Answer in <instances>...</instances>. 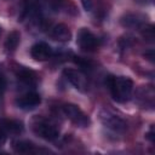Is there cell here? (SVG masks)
<instances>
[{
	"label": "cell",
	"mask_w": 155,
	"mask_h": 155,
	"mask_svg": "<svg viewBox=\"0 0 155 155\" xmlns=\"http://www.w3.org/2000/svg\"><path fill=\"white\" fill-rule=\"evenodd\" d=\"M108 85L111 92L113 98L116 102H126L132 94L133 82L130 78L126 76H109Z\"/></svg>",
	"instance_id": "obj_1"
},
{
	"label": "cell",
	"mask_w": 155,
	"mask_h": 155,
	"mask_svg": "<svg viewBox=\"0 0 155 155\" xmlns=\"http://www.w3.org/2000/svg\"><path fill=\"white\" fill-rule=\"evenodd\" d=\"M99 120L102 122V125L114 132H124L127 127L125 120L119 116L117 114H115L114 111L109 110V109H102L98 114Z\"/></svg>",
	"instance_id": "obj_2"
},
{
	"label": "cell",
	"mask_w": 155,
	"mask_h": 155,
	"mask_svg": "<svg viewBox=\"0 0 155 155\" xmlns=\"http://www.w3.org/2000/svg\"><path fill=\"white\" fill-rule=\"evenodd\" d=\"M76 44L82 51H94L99 46V39L87 28H81L78 33Z\"/></svg>",
	"instance_id": "obj_3"
},
{
	"label": "cell",
	"mask_w": 155,
	"mask_h": 155,
	"mask_svg": "<svg viewBox=\"0 0 155 155\" xmlns=\"http://www.w3.org/2000/svg\"><path fill=\"white\" fill-rule=\"evenodd\" d=\"M63 113L64 115L76 126L80 127H86L90 125V119L88 116L75 104H64L63 105Z\"/></svg>",
	"instance_id": "obj_4"
},
{
	"label": "cell",
	"mask_w": 155,
	"mask_h": 155,
	"mask_svg": "<svg viewBox=\"0 0 155 155\" xmlns=\"http://www.w3.org/2000/svg\"><path fill=\"white\" fill-rule=\"evenodd\" d=\"M23 131L21 122L8 119H0V145H2L8 136L19 134Z\"/></svg>",
	"instance_id": "obj_5"
},
{
	"label": "cell",
	"mask_w": 155,
	"mask_h": 155,
	"mask_svg": "<svg viewBox=\"0 0 155 155\" xmlns=\"http://www.w3.org/2000/svg\"><path fill=\"white\" fill-rule=\"evenodd\" d=\"M34 132L39 137H41L42 139H46V140H54L59 137L58 128L54 125H52L45 120H40L36 124H34Z\"/></svg>",
	"instance_id": "obj_6"
},
{
	"label": "cell",
	"mask_w": 155,
	"mask_h": 155,
	"mask_svg": "<svg viewBox=\"0 0 155 155\" xmlns=\"http://www.w3.org/2000/svg\"><path fill=\"white\" fill-rule=\"evenodd\" d=\"M63 75L76 90L85 91L87 88V85H88L87 84V78L82 71L73 69V68H67V69H64Z\"/></svg>",
	"instance_id": "obj_7"
},
{
	"label": "cell",
	"mask_w": 155,
	"mask_h": 155,
	"mask_svg": "<svg viewBox=\"0 0 155 155\" xmlns=\"http://www.w3.org/2000/svg\"><path fill=\"white\" fill-rule=\"evenodd\" d=\"M41 102V98L35 92H28L16 101V105L22 110H33L35 109Z\"/></svg>",
	"instance_id": "obj_8"
},
{
	"label": "cell",
	"mask_w": 155,
	"mask_h": 155,
	"mask_svg": "<svg viewBox=\"0 0 155 155\" xmlns=\"http://www.w3.org/2000/svg\"><path fill=\"white\" fill-rule=\"evenodd\" d=\"M30 54L36 61H47L52 57L53 51L51 46L46 42H36L30 48Z\"/></svg>",
	"instance_id": "obj_9"
},
{
	"label": "cell",
	"mask_w": 155,
	"mask_h": 155,
	"mask_svg": "<svg viewBox=\"0 0 155 155\" xmlns=\"http://www.w3.org/2000/svg\"><path fill=\"white\" fill-rule=\"evenodd\" d=\"M51 38L57 41L67 42L71 39V33H70V29L65 24H56L51 29Z\"/></svg>",
	"instance_id": "obj_10"
},
{
	"label": "cell",
	"mask_w": 155,
	"mask_h": 155,
	"mask_svg": "<svg viewBox=\"0 0 155 155\" xmlns=\"http://www.w3.org/2000/svg\"><path fill=\"white\" fill-rule=\"evenodd\" d=\"M17 78H18V80H21L22 82H24L25 85H29V86H35L36 80H38L36 74L33 70H29L25 68H21L17 71Z\"/></svg>",
	"instance_id": "obj_11"
},
{
	"label": "cell",
	"mask_w": 155,
	"mask_h": 155,
	"mask_svg": "<svg viewBox=\"0 0 155 155\" xmlns=\"http://www.w3.org/2000/svg\"><path fill=\"white\" fill-rule=\"evenodd\" d=\"M13 150L19 154H29V153H36L35 145L31 142L28 140H17L13 143Z\"/></svg>",
	"instance_id": "obj_12"
},
{
	"label": "cell",
	"mask_w": 155,
	"mask_h": 155,
	"mask_svg": "<svg viewBox=\"0 0 155 155\" xmlns=\"http://www.w3.org/2000/svg\"><path fill=\"white\" fill-rule=\"evenodd\" d=\"M19 40H21V34L19 31L17 30H12L7 38H6V41H5V48L8 51V52H12L17 48L18 44H19Z\"/></svg>",
	"instance_id": "obj_13"
},
{
	"label": "cell",
	"mask_w": 155,
	"mask_h": 155,
	"mask_svg": "<svg viewBox=\"0 0 155 155\" xmlns=\"http://www.w3.org/2000/svg\"><path fill=\"white\" fill-rule=\"evenodd\" d=\"M121 23H122V25L128 27V28H139L143 23V19L138 15L130 13V15H126L125 17H122Z\"/></svg>",
	"instance_id": "obj_14"
},
{
	"label": "cell",
	"mask_w": 155,
	"mask_h": 155,
	"mask_svg": "<svg viewBox=\"0 0 155 155\" xmlns=\"http://www.w3.org/2000/svg\"><path fill=\"white\" fill-rule=\"evenodd\" d=\"M145 30H143V36L148 40H153L154 39V29H153V25H148L144 28Z\"/></svg>",
	"instance_id": "obj_15"
},
{
	"label": "cell",
	"mask_w": 155,
	"mask_h": 155,
	"mask_svg": "<svg viewBox=\"0 0 155 155\" xmlns=\"http://www.w3.org/2000/svg\"><path fill=\"white\" fill-rule=\"evenodd\" d=\"M5 90H6V79L4 78L2 74H0V97L4 94Z\"/></svg>",
	"instance_id": "obj_16"
},
{
	"label": "cell",
	"mask_w": 155,
	"mask_h": 155,
	"mask_svg": "<svg viewBox=\"0 0 155 155\" xmlns=\"http://www.w3.org/2000/svg\"><path fill=\"white\" fill-rule=\"evenodd\" d=\"M81 4L86 11H91L92 8V0H81Z\"/></svg>",
	"instance_id": "obj_17"
},
{
	"label": "cell",
	"mask_w": 155,
	"mask_h": 155,
	"mask_svg": "<svg viewBox=\"0 0 155 155\" xmlns=\"http://www.w3.org/2000/svg\"><path fill=\"white\" fill-rule=\"evenodd\" d=\"M147 138H148L149 140L154 142V132H153V127H151V128H150V131L147 133Z\"/></svg>",
	"instance_id": "obj_18"
},
{
	"label": "cell",
	"mask_w": 155,
	"mask_h": 155,
	"mask_svg": "<svg viewBox=\"0 0 155 155\" xmlns=\"http://www.w3.org/2000/svg\"><path fill=\"white\" fill-rule=\"evenodd\" d=\"M144 56H145V57H148V59L153 62V58H154V56H153V50H150L149 52H145V53H144Z\"/></svg>",
	"instance_id": "obj_19"
}]
</instances>
